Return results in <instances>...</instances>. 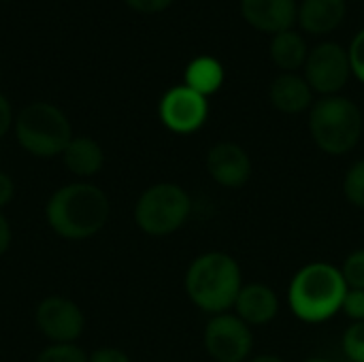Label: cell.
<instances>
[{
  "label": "cell",
  "mask_w": 364,
  "mask_h": 362,
  "mask_svg": "<svg viewBox=\"0 0 364 362\" xmlns=\"http://www.w3.org/2000/svg\"><path fill=\"white\" fill-rule=\"evenodd\" d=\"M34 362H90V356L75 344H53L45 348Z\"/></svg>",
  "instance_id": "cell-19"
},
{
  "label": "cell",
  "mask_w": 364,
  "mask_h": 362,
  "mask_svg": "<svg viewBox=\"0 0 364 362\" xmlns=\"http://www.w3.org/2000/svg\"><path fill=\"white\" fill-rule=\"evenodd\" d=\"M222 83H224V68L215 58L209 55L194 58L186 68V85L205 98L218 92Z\"/></svg>",
  "instance_id": "cell-17"
},
{
  "label": "cell",
  "mask_w": 364,
  "mask_h": 362,
  "mask_svg": "<svg viewBox=\"0 0 364 362\" xmlns=\"http://www.w3.org/2000/svg\"><path fill=\"white\" fill-rule=\"evenodd\" d=\"M341 275L352 290H364V250H358L346 258Z\"/></svg>",
  "instance_id": "cell-21"
},
{
  "label": "cell",
  "mask_w": 364,
  "mask_h": 362,
  "mask_svg": "<svg viewBox=\"0 0 364 362\" xmlns=\"http://www.w3.org/2000/svg\"><path fill=\"white\" fill-rule=\"evenodd\" d=\"M350 64H352V73L364 81V30H360L352 45H350Z\"/></svg>",
  "instance_id": "cell-23"
},
{
  "label": "cell",
  "mask_w": 364,
  "mask_h": 362,
  "mask_svg": "<svg viewBox=\"0 0 364 362\" xmlns=\"http://www.w3.org/2000/svg\"><path fill=\"white\" fill-rule=\"evenodd\" d=\"M209 175L224 188H241L252 177V160L237 143H218L207 154Z\"/></svg>",
  "instance_id": "cell-11"
},
{
  "label": "cell",
  "mask_w": 364,
  "mask_h": 362,
  "mask_svg": "<svg viewBox=\"0 0 364 362\" xmlns=\"http://www.w3.org/2000/svg\"><path fill=\"white\" fill-rule=\"evenodd\" d=\"M90 362H130V358L117 348H102L90 356Z\"/></svg>",
  "instance_id": "cell-26"
},
{
  "label": "cell",
  "mask_w": 364,
  "mask_h": 362,
  "mask_svg": "<svg viewBox=\"0 0 364 362\" xmlns=\"http://www.w3.org/2000/svg\"><path fill=\"white\" fill-rule=\"evenodd\" d=\"M305 362H331V361H324V358H309V361Z\"/></svg>",
  "instance_id": "cell-31"
},
{
  "label": "cell",
  "mask_w": 364,
  "mask_h": 362,
  "mask_svg": "<svg viewBox=\"0 0 364 362\" xmlns=\"http://www.w3.org/2000/svg\"><path fill=\"white\" fill-rule=\"evenodd\" d=\"M17 143L36 158L62 156L73 141L68 117L49 102H32L17 113L15 119Z\"/></svg>",
  "instance_id": "cell-5"
},
{
  "label": "cell",
  "mask_w": 364,
  "mask_h": 362,
  "mask_svg": "<svg viewBox=\"0 0 364 362\" xmlns=\"http://www.w3.org/2000/svg\"><path fill=\"white\" fill-rule=\"evenodd\" d=\"M192 201L177 183H156L147 188L134 207L139 228L151 237H164L179 230L190 218Z\"/></svg>",
  "instance_id": "cell-6"
},
{
  "label": "cell",
  "mask_w": 364,
  "mask_h": 362,
  "mask_svg": "<svg viewBox=\"0 0 364 362\" xmlns=\"http://www.w3.org/2000/svg\"><path fill=\"white\" fill-rule=\"evenodd\" d=\"M271 102L284 113H301L311 105V85L299 75H279L271 85Z\"/></svg>",
  "instance_id": "cell-14"
},
{
  "label": "cell",
  "mask_w": 364,
  "mask_h": 362,
  "mask_svg": "<svg viewBox=\"0 0 364 362\" xmlns=\"http://www.w3.org/2000/svg\"><path fill=\"white\" fill-rule=\"evenodd\" d=\"M36 326L53 344H75L83 329V312L64 297H49L36 307Z\"/></svg>",
  "instance_id": "cell-9"
},
{
  "label": "cell",
  "mask_w": 364,
  "mask_h": 362,
  "mask_svg": "<svg viewBox=\"0 0 364 362\" xmlns=\"http://www.w3.org/2000/svg\"><path fill=\"white\" fill-rule=\"evenodd\" d=\"M350 73H352L350 53L337 43L318 45L307 55V62H305L307 83L322 94L339 92L348 83Z\"/></svg>",
  "instance_id": "cell-8"
},
{
  "label": "cell",
  "mask_w": 364,
  "mask_h": 362,
  "mask_svg": "<svg viewBox=\"0 0 364 362\" xmlns=\"http://www.w3.org/2000/svg\"><path fill=\"white\" fill-rule=\"evenodd\" d=\"M9 245H11V226H9V220L0 211V256L9 250Z\"/></svg>",
  "instance_id": "cell-29"
},
{
  "label": "cell",
  "mask_w": 364,
  "mask_h": 362,
  "mask_svg": "<svg viewBox=\"0 0 364 362\" xmlns=\"http://www.w3.org/2000/svg\"><path fill=\"white\" fill-rule=\"evenodd\" d=\"M13 194H15V183H13V179H11L6 173H0V209L6 207V205L13 201Z\"/></svg>",
  "instance_id": "cell-28"
},
{
  "label": "cell",
  "mask_w": 364,
  "mask_h": 362,
  "mask_svg": "<svg viewBox=\"0 0 364 362\" xmlns=\"http://www.w3.org/2000/svg\"><path fill=\"white\" fill-rule=\"evenodd\" d=\"M209 107L207 98L188 85H177L168 90L160 100V119L162 124L179 134L198 130L207 119Z\"/></svg>",
  "instance_id": "cell-10"
},
{
  "label": "cell",
  "mask_w": 364,
  "mask_h": 362,
  "mask_svg": "<svg viewBox=\"0 0 364 362\" xmlns=\"http://www.w3.org/2000/svg\"><path fill=\"white\" fill-rule=\"evenodd\" d=\"M252 331L230 314H218L205 329V348L215 362H243L252 352Z\"/></svg>",
  "instance_id": "cell-7"
},
{
  "label": "cell",
  "mask_w": 364,
  "mask_h": 362,
  "mask_svg": "<svg viewBox=\"0 0 364 362\" xmlns=\"http://www.w3.org/2000/svg\"><path fill=\"white\" fill-rule=\"evenodd\" d=\"M250 362H284L279 356H271V354H264V356H258V358H254V361Z\"/></svg>",
  "instance_id": "cell-30"
},
{
  "label": "cell",
  "mask_w": 364,
  "mask_h": 362,
  "mask_svg": "<svg viewBox=\"0 0 364 362\" xmlns=\"http://www.w3.org/2000/svg\"><path fill=\"white\" fill-rule=\"evenodd\" d=\"M11 124H13V109L9 105L6 96L0 92V139L9 132Z\"/></svg>",
  "instance_id": "cell-27"
},
{
  "label": "cell",
  "mask_w": 364,
  "mask_h": 362,
  "mask_svg": "<svg viewBox=\"0 0 364 362\" xmlns=\"http://www.w3.org/2000/svg\"><path fill=\"white\" fill-rule=\"evenodd\" d=\"M346 294L348 284L341 271L326 262H314L294 275L288 301L303 322H324L343 307Z\"/></svg>",
  "instance_id": "cell-3"
},
{
  "label": "cell",
  "mask_w": 364,
  "mask_h": 362,
  "mask_svg": "<svg viewBox=\"0 0 364 362\" xmlns=\"http://www.w3.org/2000/svg\"><path fill=\"white\" fill-rule=\"evenodd\" d=\"M235 307H237V316L245 324L262 326V324H269L277 316L279 301H277V294L269 286L250 284L241 288Z\"/></svg>",
  "instance_id": "cell-13"
},
{
  "label": "cell",
  "mask_w": 364,
  "mask_h": 362,
  "mask_svg": "<svg viewBox=\"0 0 364 362\" xmlns=\"http://www.w3.org/2000/svg\"><path fill=\"white\" fill-rule=\"evenodd\" d=\"M343 17H346V0H303L299 9L301 26L314 34H324L335 30Z\"/></svg>",
  "instance_id": "cell-15"
},
{
  "label": "cell",
  "mask_w": 364,
  "mask_h": 362,
  "mask_svg": "<svg viewBox=\"0 0 364 362\" xmlns=\"http://www.w3.org/2000/svg\"><path fill=\"white\" fill-rule=\"evenodd\" d=\"M109 211L107 194L85 181L62 186L45 205L47 224L68 241H83L100 233L109 220Z\"/></svg>",
  "instance_id": "cell-1"
},
{
  "label": "cell",
  "mask_w": 364,
  "mask_h": 362,
  "mask_svg": "<svg viewBox=\"0 0 364 362\" xmlns=\"http://www.w3.org/2000/svg\"><path fill=\"white\" fill-rule=\"evenodd\" d=\"M352 320L364 322V290H350L343 299V307H341Z\"/></svg>",
  "instance_id": "cell-24"
},
{
  "label": "cell",
  "mask_w": 364,
  "mask_h": 362,
  "mask_svg": "<svg viewBox=\"0 0 364 362\" xmlns=\"http://www.w3.org/2000/svg\"><path fill=\"white\" fill-rule=\"evenodd\" d=\"M309 130L322 151L331 156H343L352 151L363 137V113L350 98L326 96L314 105Z\"/></svg>",
  "instance_id": "cell-4"
},
{
  "label": "cell",
  "mask_w": 364,
  "mask_h": 362,
  "mask_svg": "<svg viewBox=\"0 0 364 362\" xmlns=\"http://www.w3.org/2000/svg\"><path fill=\"white\" fill-rule=\"evenodd\" d=\"M243 288L237 260L224 252L198 256L186 273V292L190 301L207 314H224L237 303Z\"/></svg>",
  "instance_id": "cell-2"
},
{
  "label": "cell",
  "mask_w": 364,
  "mask_h": 362,
  "mask_svg": "<svg viewBox=\"0 0 364 362\" xmlns=\"http://www.w3.org/2000/svg\"><path fill=\"white\" fill-rule=\"evenodd\" d=\"M66 169L77 177H94L105 162L102 147L90 137H73L62 154Z\"/></svg>",
  "instance_id": "cell-16"
},
{
  "label": "cell",
  "mask_w": 364,
  "mask_h": 362,
  "mask_svg": "<svg viewBox=\"0 0 364 362\" xmlns=\"http://www.w3.org/2000/svg\"><path fill=\"white\" fill-rule=\"evenodd\" d=\"M271 55L279 68L296 70L301 64L307 62V45L301 34L286 30V32L275 34L273 45H271Z\"/></svg>",
  "instance_id": "cell-18"
},
{
  "label": "cell",
  "mask_w": 364,
  "mask_h": 362,
  "mask_svg": "<svg viewBox=\"0 0 364 362\" xmlns=\"http://www.w3.org/2000/svg\"><path fill=\"white\" fill-rule=\"evenodd\" d=\"M130 9L139 13H160L164 11L173 0H126Z\"/></svg>",
  "instance_id": "cell-25"
},
{
  "label": "cell",
  "mask_w": 364,
  "mask_h": 362,
  "mask_svg": "<svg viewBox=\"0 0 364 362\" xmlns=\"http://www.w3.org/2000/svg\"><path fill=\"white\" fill-rule=\"evenodd\" d=\"M343 192L354 207L364 209V160H358L348 171L346 181H343Z\"/></svg>",
  "instance_id": "cell-20"
},
{
  "label": "cell",
  "mask_w": 364,
  "mask_h": 362,
  "mask_svg": "<svg viewBox=\"0 0 364 362\" xmlns=\"http://www.w3.org/2000/svg\"><path fill=\"white\" fill-rule=\"evenodd\" d=\"M243 17L262 32H286L296 19V0H241Z\"/></svg>",
  "instance_id": "cell-12"
},
{
  "label": "cell",
  "mask_w": 364,
  "mask_h": 362,
  "mask_svg": "<svg viewBox=\"0 0 364 362\" xmlns=\"http://www.w3.org/2000/svg\"><path fill=\"white\" fill-rule=\"evenodd\" d=\"M343 350L352 362H364V322H356L346 331Z\"/></svg>",
  "instance_id": "cell-22"
}]
</instances>
